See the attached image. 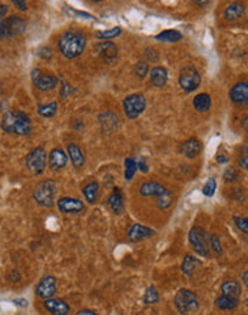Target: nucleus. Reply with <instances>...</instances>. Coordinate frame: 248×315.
<instances>
[{
  "mask_svg": "<svg viewBox=\"0 0 248 315\" xmlns=\"http://www.w3.org/2000/svg\"><path fill=\"white\" fill-rule=\"evenodd\" d=\"M86 36L78 30H68L65 32L57 42L59 52L66 59H75L81 56L86 49Z\"/></svg>",
  "mask_w": 248,
  "mask_h": 315,
  "instance_id": "obj_1",
  "label": "nucleus"
},
{
  "mask_svg": "<svg viewBox=\"0 0 248 315\" xmlns=\"http://www.w3.org/2000/svg\"><path fill=\"white\" fill-rule=\"evenodd\" d=\"M1 129L6 134L19 136H29L32 134V121L26 113L17 110H7L1 118Z\"/></svg>",
  "mask_w": 248,
  "mask_h": 315,
  "instance_id": "obj_2",
  "label": "nucleus"
},
{
  "mask_svg": "<svg viewBox=\"0 0 248 315\" xmlns=\"http://www.w3.org/2000/svg\"><path fill=\"white\" fill-rule=\"evenodd\" d=\"M56 192H57V183L52 179H46L36 185L33 191V199L36 201L38 205L43 208H52L55 205Z\"/></svg>",
  "mask_w": 248,
  "mask_h": 315,
  "instance_id": "obj_3",
  "label": "nucleus"
},
{
  "mask_svg": "<svg viewBox=\"0 0 248 315\" xmlns=\"http://www.w3.org/2000/svg\"><path fill=\"white\" fill-rule=\"evenodd\" d=\"M174 305L178 310L179 314L182 315L195 313L199 308V302H198V298H197V294L191 289H185V288L179 289L177 292V295L174 298Z\"/></svg>",
  "mask_w": 248,
  "mask_h": 315,
  "instance_id": "obj_4",
  "label": "nucleus"
},
{
  "mask_svg": "<svg viewBox=\"0 0 248 315\" xmlns=\"http://www.w3.org/2000/svg\"><path fill=\"white\" fill-rule=\"evenodd\" d=\"M208 232L201 226H193L188 233V241L191 244L193 249L197 252V255L207 258L209 257V248H208Z\"/></svg>",
  "mask_w": 248,
  "mask_h": 315,
  "instance_id": "obj_5",
  "label": "nucleus"
},
{
  "mask_svg": "<svg viewBox=\"0 0 248 315\" xmlns=\"http://www.w3.org/2000/svg\"><path fill=\"white\" fill-rule=\"evenodd\" d=\"M26 30V22L19 16H9L0 22V38L10 39L22 35Z\"/></svg>",
  "mask_w": 248,
  "mask_h": 315,
  "instance_id": "obj_6",
  "label": "nucleus"
},
{
  "mask_svg": "<svg viewBox=\"0 0 248 315\" xmlns=\"http://www.w3.org/2000/svg\"><path fill=\"white\" fill-rule=\"evenodd\" d=\"M178 82L181 89L185 93H191V92L197 90L199 88V85H201V75L193 66H187V68L181 69Z\"/></svg>",
  "mask_w": 248,
  "mask_h": 315,
  "instance_id": "obj_7",
  "label": "nucleus"
},
{
  "mask_svg": "<svg viewBox=\"0 0 248 315\" xmlns=\"http://www.w3.org/2000/svg\"><path fill=\"white\" fill-rule=\"evenodd\" d=\"M147 109V99L141 93H134L125 97L124 112L128 119H137L139 118L144 110Z\"/></svg>",
  "mask_w": 248,
  "mask_h": 315,
  "instance_id": "obj_8",
  "label": "nucleus"
},
{
  "mask_svg": "<svg viewBox=\"0 0 248 315\" xmlns=\"http://www.w3.org/2000/svg\"><path fill=\"white\" fill-rule=\"evenodd\" d=\"M46 159H48L46 151L41 146L35 148V149L29 152L28 156H26V166H28L29 171H32L33 174L41 175L46 169Z\"/></svg>",
  "mask_w": 248,
  "mask_h": 315,
  "instance_id": "obj_9",
  "label": "nucleus"
},
{
  "mask_svg": "<svg viewBox=\"0 0 248 315\" xmlns=\"http://www.w3.org/2000/svg\"><path fill=\"white\" fill-rule=\"evenodd\" d=\"M32 82L35 85V88L42 92H50L57 86L59 79L53 75L42 73L41 69H33L32 70Z\"/></svg>",
  "mask_w": 248,
  "mask_h": 315,
  "instance_id": "obj_10",
  "label": "nucleus"
},
{
  "mask_svg": "<svg viewBox=\"0 0 248 315\" xmlns=\"http://www.w3.org/2000/svg\"><path fill=\"white\" fill-rule=\"evenodd\" d=\"M36 295L42 298V300H49L53 298V295L56 294V278L53 275H46L43 276L39 284L35 288Z\"/></svg>",
  "mask_w": 248,
  "mask_h": 315,
  "instance_id": "obj_11",
  "label": "nucleus"
},
{
  "mask_svg": "<svg viewBox=\"0 0 248 315\" xmlns=\"http://www.w3.org/2000/svg\"><path fill=\"white\" fill-rule=\"evenodd\" d=\"M56 205H57V209H59L62 214H65V215L81 214V212H83V209H85V205H83V202L81 199H78V198H69V196L60 198V199L56 202Z\"/></svg>",
  "mask_w": 248,
  "mask_h": 315,
  "instance_id": "obj_12",
  "label": "nucleus"
},
{
  "mask_svg": "<svg viewBox=\"0 0 248 315\" xmlns=\"http://www.w3.org/2000/svg\"><path fill=\"white\" fill-rule=\"evenodd\" d=\"M155 233H156V231H153V229L142 225V224H134L128 229V239L132 241V242H141V241L152 238Z\"/></svg>",
  "mask_w": 248,
  "mask_h": 315,
  "instance_id": "obj_13",
  "label": "nucleus"
},
{
  "mask_svg": "<svg viewBox=\"0 0 248 315\" xmlns=\"http://www.w3.org/2000/svg\"><path fill=\"white\" fill-rule=\"evenodd\" d=\"M201 151H202V143H201V140L197 139V137H190V139H187V140L182 142L181 146H179V153H181L182 156L188 158V159L197 158V156L201 153Z\"/></svg>",
  "mask_w": 248,
  "mask_h": 315,
  "instance_id": "obj_14",
  "label": "nucleus"
},
{
  "mask_svg": "<svg viewBox=\"0 0 248 315\" xmlns=\"http://www.w3.org/2000/svg\"><path fill=\"white\" fill-rule=\"evenodd\" d=\"M43 307L48 313H50L52 315H69L70 307L69 304L60 300V298H49L45 300Z\"/></svg>",
  "mask_w": 248,
  "mask_h": 315,
  "instance_id": "obj_15",
  "label": "nucleus"
},
{
  "mask_svg": "<svg viewBox=\"0 0 248 315\" xmlns=\"http://www.w3.org/2000/svg\"><path fill=\"white\" fill-rule=\"evenodd\" d=\"M230 99L235 105L243 106L247 105L248 102V85L247 82H238L230 90Z\"/></svg>",
  "mask_w": 248,
  "mask_h": 315,
  "instance_id": "obj_16",
  "label": "nucleus"
},
{
  "mask_svg": "<svg viewBox=\"0 0 248 315\" xmlns=\"http://www.w3.org/2000/svg\"><path fill=\"white\" fill-rule=\"evenodd\" d=\"M95 49L106 63H112L118 56V47L113 42H100V43H98Z\"/></svg>",
  "mask_w": 248,
  "mask_h": 315,
  "instance_id": "obj_17",
  "label": "nucleus"
},
{
  "mask_svg": "<svg viewBox=\"0 0 248 315\" xmlns=\"http://www.w3.org/2000/svg\"><path fill=\"white\" fill-rule=\"evenodd\" d=\"M68 165V153L60 149V148H53L49 153V166L53 171H60Z\"/></svg>",
  "mask_w": 248,
  "mask_h": 315,
  "instance_id": "obj_18",
  "label": "nucleus"
},
{
  "mask_svg": "<svg viewBox=\"0 0 248 315\" xmlns=\"http://www.w3.org/2000/svg\"><path fill=\"white\" fill-rule=\"evenodd\" d=\"M106 204H108V206L110 208V211H112L115 215H121V214H122V212L125 211L124 195H122L121 189L115 188V189H113V192H112L109 196H108V201H106Z\"/></svg>",
  "mask_w": 248,
  "mask_h": 315,
  "instance_id": "obj_19",
  "label": "nucleus"
},
{
  "mask_svg": "<svg viewBox=\"0 0 248 315\" xmlns=\"http://www.w3.org/2000/svg\"><path fill=\"white\" fill-rule=\"evenodd\" d=\"M165 191V186L161 185V183H158V182H155V180H147L139 188V193L142 196H145V198L147 196H156L158 198V196H161Z\"/></svg>",
  "mask_w": 248,
  "mask_h": 315,
  "instance_id": "obj_20",
  "label": "nucleus"
},
{
  "mask_svg": "<svg viewBox=\"0 0 248 315\" xmlns=\"http://www.w3.org/2000/svg\"><path fill=\"white\" fill-rule=\"evenodd\" d=\"M246 13V7L243 3L240 1H234V3H230L225 10H224V19L228 20V22H235L238 19H241Z\"/></svg>",
  "mask_w": 248,
  "mask_h": 315,
  "instance_id": "obj_21",
  "label": "nucleus"
},
{
  "mask_svg": "<svg viewBox=\"0 0 248 315\" xmlns=\"http://www.w3.org/2000/svg\"><path fill=\"white\" fill-rule=\"evenodd\" d=\"M148 75H149L151 85L153 88H164L168 82V70L162 66L152 68Z\"/></svg>",
  "mask_w": 248,
  "mask_h": 315,
  "instance_id": "obj_22",
  "label": "nucleus"
},
{
  "mask_svg": "<svg viewBox=\"0 0 248 315\" xmlns=\"http://www.w3.org/2000/svg\"><path fill=\"white\" fill-rule=\"evenodd\" d=\"M66 153L70 158V162L75 168L81 169L85 166V155H83L82 149L76 145V143H69L66 148Z\"/></svg>",
  "mask_w": 248,
  "mask_h": 315,
  "instance_id": "obj_23",
  "label": "nucleus"
},
{
  "mask_svg": "<svg viewBox=\"0 0 248 315\" xmlns=\"http://www.w3.org/2000/svg\"><path fill=\"white\" fill-rule=\"evenodd\" d=\"M99 191H100V186H99V183L95 182V180H94V182H89L88 185H85L82 188V193L85 201H86L88 204H91V205L97 204L98 198H99Z\"/></svg>",
  "mask_w": 248,
  "mask_h": 315,
  "instance_id": "obj_24",
  "label": "nucleus"
},
{
  "mask_svg": "<svg viewBox=\"0 0 248 315\" xmlns=\"http://www.w3.org/2000/svg\"><path fill=\"white\" fill-rule=\"evenodd\" d=\"M118 116L113 115L112 112H105L99 116V124H100V128L103 131V134H110L116 126H118Z\"/></svg>",
  "mask_w": 248,
  "mask_h": 315,
  "instance_id": "obj_25",
  "label": "nucleus"
},
{
  "mask_svg": "<svg viewBox=\"0 0 248 315\" xmlns=\"http://www.w3.org/2000/svg\"><path fill=\"white\" fill-rule=\"evenodd\" d=\"M221 292H222V295L238 298L241 295V284L235 279H227L221 285Z\"/></svg>",
  "mask_w": 248,
  "mask_h": 315,
  "instance_id": "obj_26",
  "label": "nucleus"
},
{
  "mask_svg": "<svg viewBox=\"0 0 248 315\" xmlns=\"http://www.w3.org/2000/svg\"><path fill=\"white\" fill-rule=\"evenodd\" d=\"M211 102H212L211 100V96L208 95V93H198L193 100L194 109L197 110V112H201V113L208 112L209 108H211Z\"/></svg>",
  "mask_w": 248,
  "mask_h": 315,
  "instance_id": "obj_27",
  "label": "nucleus"
},
{
  "mask_svg": "<svg viewBox=\"0 0 248 315\" xmlns=\"http://www.w3.org/2000/svg\"><path fill=\"white\" fill-rule=\"evenodd\" d=\"M199 265H201V261L198 258H195L193 255H185L184 260H182V264H181V271L184 275L191 276L195 271V268L199 267Z\"/></svg>",
  "mask_w": 248,
  "mask_h": 315,
  "instance_id": "obj_28",
  "label": "nucleus"
},
{
  "mask_svg": "<svg viewBox=\"0 0 248 315\" xmlns=\"http://www.w3.org/2000/svg\"><path fill=\"white\" fill-rule=\"evenodd\" d=\"M240 304L238 298H233V297H227V295H221L215 300V307L220 308L222 311H230V310H235Z\"/></svg>",
  "mask_w": 248,
  "mask_h": 315,
  "instance_id": "obj_29",
  "label": "nucleus"
},
{
  "mask_svg": "<svg viewBox=\"0 0 248 315\" xmlns=\"http://www.w3.org/2000/svg\"><path fill=\"white\" fill-rule=\"evenodd\" d=\"M181 39H182V33L175 30V29L164 30V32H161L155 36V41L165 42V43H174V42H179Z\"/></svg>",
  "mask_w": 248,
  "mask_h": 315,
  "instance_id": "obj_30",
  "label": "nucleus"
},
{
  "mask_svg": "<svg viewBox=\"0 0 248 315\" xmlns=\"http://www.w3.org/2000/svg\"><path fill=\"white\" fill-rule=\"evenodd\" d=\"M121 33H122V29L116 26V28L106 29V30H102V32H97V38L99 41L109 42L110 39H115V38L121 36Z\"/></svg>",
  "mask_w": 248,
  "mask_h": 315,
  "instance_id": "obj_31",
  "label": "nucleus"
},
{
  "mask_svg": "<svg viewBox=\"0 0 248 315\" xmlns=\"http://www.w3.org/2000/svg\"><path fill=\"white\" fill-rule=\"evenodd\" d=\"M38 113L41 115L42 118H52L57 113V102H52L48 105H41L38 108Z\"/></svg>",
  "mask_w": 248,
  "mask_h": 315,
  "instance_id": "obj_32",
  "label": "nucleus"
},
{
  "mask_svg": "<svg viewBox=\"0 0 248 315\" xmlns=\"http://www.w3.org/2000/svg\"><path fill=\"white\" fill-rule=\"evenodd\" d=\"M137 161L134 158H126L125 159V179L131 180L137 174Z\"/></svg>",
  "mask_w": 248,
  "mask_h": 315,
  "instance_id": "obj_33",
  "label": "nucleus"
},
{
  "mask_svg": "<svg viewBox=\"0 0 248 315\" xmlns=\"http://www.w3.org/2000/svg\"><path fill=\"white\" fill-rule=\"evenodd\" d=\"M159 292L155 287H149L147 289L145 295H144V304L147 305H153V304H158L159 302Z\"/></svg>",
  "mask_w": 248,
  "mask_h": 315,
  "instance_id": "obj_34",
  "label": "nucleus"
},
{
  "mask_svg": "<svg viewBox=\"0 0 248 315\" xmlns=\"http://www.w3.org/2000/svg\"><path fill=\"white\" fill-rule=\"evenodd\" d=\"M156 205L159 209H168L169 206L172 205V192L166 189L161 196H158V201H156Z\"/></svg>",
  "mask_w": 248,
  "mask_h": 315,
  "instance_id": "obj_35",
  "label": "nucleus"
},
{
  "mask_svg": "<svg viewBox=\"0 0 248 315\" xmlns=\"http://www.w3.org/2000/svg\"><path fill=\"white\" fill-rule=\"evenodd\" d=\"M149 73V65L145 62V60H141L138 62L137 65H135V68H134V75L139 78V79H144V78H147V75Z\"/></svg>",
  "mask_w": 248,
  "mask_h": 315,
  "instance_id": "obj_36",
  "label": "nucleus"
},
{
  "mask_svg": "<svg viewBox=\"0 0 248 315\" xmlns=\"http://www.w3.org/2000/svg\"><path fill=\"white\" fill-rule=\"evenodd\" d=\"M240 179V172L235 166H228L224 172V180L227 183H234Z\"/></svg>",
  "mask_w": 248,
  "mask_h": 315,
  "instance_id": "obj_37",
  "label": "nucleus"
},
{
  "mask_svg": "<svg viewBox=\"0 0 248 315\" xmlns=\"http://www.w3.org/2000/svg\"><path fill=\"white\" fill-rule=\"evenodd\" d=\"M208 245L211 247V249L217 254V255H222V245H221L220 236L217 233H212L209 235V239H208Z\"/></svg>",
  "mask_w": 248,
  "mask_h": 315,
  "instance_id": "obj_38",
  "label": "nucleus"
},
{
  "mask_svg": "<svg viewBox=\"0 0 248 315\" xmlns=\"http://www.w3.org/2000/svg\"><path fill=\"white\" fill-rule=\"evenodd\" d=\"M215 191H217V180H215V178H209L202 188V193L208 198H211V196H214Z\"/></svg>",
  "mask_w": 248,
  "mask_h": 315,
  "instance_id": "obj_39",
  "label": "nucleus"
},
{
  "mask_svg": "<svg viewBox=\"0 0 248 315\" xmlns=\"http://www.w3.org/2000/svg\"><path fill=\"white\" fill-rule=\"evenodd\" d=\"M234 224L243 233H248V218L247 217H234Z\"/></svg>",
  "mask_w": 248,
  "mask_h": 315,
  "instance_id": "obj_40",
  "label": "nucleus"
},
{
  "mask_svg": "<svg viewBox=\"0 0 248 315\" xmlns=\"http://www.w3.org/2000/svg\"><path fill=\"white\" fill-rule=\"evenodd\" d=\"M234 201L237 202H241V201H244V189L243 188H235L234 191L231 192V195H230Z\"/></svg>",
  "mask_w": 248,
  "mask_h": 315,
  "instance_id": "obj_41",
  "label": "nucleus"
},
{
  "mask_svg": "<svg viewBox=\"0 0 248 315\" xmlns=\"http://www.w3.org/2000/svg\"><path fill=\"white\" fill-rule=\"evenodd\" d=\"M137 169H139V171H141V172H144V174H147V172L149 171L148 164H147L144 159H139L138 162H137Z\"/></svg>",
  "mask_w": 248,
  "mask_h": 315,
  "instance_id": "obj_42",
  "label": "nucleus"
},
{
  "mask_svg": "<svg viewBox=\"0 0 248 315\" xmlns=\"http://www.w3.org/2000/svg\"><path fill=\"white\" fill-rule=\"evenodd\" d=\"M13 6H16L19 10H28V3L23 1V0H13Z\"/></svg>",
  "mask_w": 248,
  "mask_h": 315,
  "instance_id": "obj_43",
  "label": "nucleus"
},
{
  "mask_svg": "<svg viewBox=\"0 0 248 315\" xmlns=\"http://www.w3.org/2000/svg\"><path fill=\"white\" fill-rule=\"evenodd\" d=\"M238 166H240L241 169H244V171H247L248 169V158L246 155L241 156V158L238 159Z\"/></svg>",
  "mask_w": 248,
  "mask_h": 315,
  "instance_id": "obj_44",
  "label": "nucleus"
},
{
  "mask_svg": "<svg viewBox=\"0 0 248 315\" xmlns=\"http://www.w3.org/2000/svg\"><path fill=\"white\" fill-rule=\"evenodd\" d=\"M72 90H73V89L70 88L68 83H63V86H62V93H60V96H62V97H66V96L69 95Z\"/></svg>",
  "mask_w": 248,
  "mask_h": 315,
  "instance_id": "obj_45",
  "label": "nucleus"
},
{
  "mask_svg": "<svg viewBox=\"0 0 248 315\" xmlns=\"http://www.w3.org/2000/svg\"><path fill=\"white\" fill-rule=\"evenodd\" d=\"M215 161H217V162H220V164H227V162H228V156H227V155H224V153H218V155H217V158H215Z\"/></svg>",
  "mask_w": 248,
  "mask_h": 315,
  "instance_id": "obj_46",
  "label": "nucleus"
},
{
  "mask_svg": "<svg viewBox=\"0 0 248 315\" xmlns=\"http://www.w3.org/2000/svg\"><path fill=\"white\" fill-rule=\"evenodd\" d=\"M7 10H9V7L6 6V4H0V22L4 19V16L7 13Z\"/></svg>",
  "mask_w": 248,
  "mask_h": 315,
  "instance_id": "obj_47",
  "label": "nucleus"
},
{
  "mask_svg": "<svg viewBox=\"0 0 248 315\" xmlns=\"http://www.w3.org/2000/svg\"><path fill=\"white\" fill-rule=\"evenodd\" d=\"M73 13H76L78 16H82V17H85V19H92L94 16L91 13H86V12H81V10H72Z\"/></svg>",
  "mask_w": 248,
  "mask_h": 315,
  "instance_id": "obj_48",
  "label": "nucleus"
},
{
  "mask_svg": "<svg viewBox=\"0 0 248 315\" xmlns=\"http://www.w3.org/2000/svg\"><path fill=\"white\" fill-rule=\"evenodd\" d=\"M13 304H17L19 307H28V301L26 300H13Z\"/></svg>",
  "mask_w": 248,
  "mask_h": 315,
  "instance_id": "obj_49",
  "label": "nucleus"
},
{
  "mask_svg": "<svg viewBox=\"0 0 248 315\" xmlns=\"http://www.w3.org/2000/svg\"><path fill=\"white\" fill-rule=\"evenodd\" d=\"M76 315H98L97 313H94V311H91V310H82V311H79Z\"/></svg>",
  "mask_w": 248,
  "mask_h": 315,
  "instance_id": "obj_50",
  "label": "nucleus"
},
{
  "mask_svg": "<svg viewBox=\"0 0 248 315\" xmlns=\"http://www.w3.org/2000/svg\"><path fill=\"white\" fill-rule=\"evenodd\" d=\"M243 282H244V285L247 287L248 285V271H244V272H243Z\"/></svg>",
  "mask_w": 248,
  "mask_h": 315,
  "instance_id": "obj_51",
  "label": "nucleus"
}]
</instances>
